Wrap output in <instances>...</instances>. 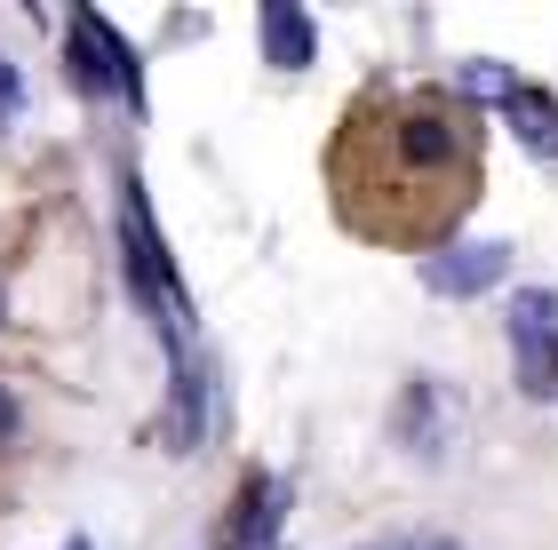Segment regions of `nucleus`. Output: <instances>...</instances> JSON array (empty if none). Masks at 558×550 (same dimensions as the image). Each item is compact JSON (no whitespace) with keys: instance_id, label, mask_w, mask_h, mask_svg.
<instances>
[{"instance_id":"13","label":"nucleus","mask_w":558,"mask_h":550,"mask_svg":"<svg viewBox=\"0 0 558 550\" xmlns=\"http://www.w3.org/2000/svg\"><path fill=\"white\" fill-rule=\"evenodd\" d=\"M64 550H96V542H88V535H72V542H64Z\"/></svg>"},{"instance_id":"9","label":"nucleus","mask_w":558,"mask_h":550,"mask_svg":"<svg viewBox=\"0 0 558 550\" xmlns=\"http://www.w3.org/2000/svg\"><path fill=\"white\" fill-rule=\"evenodd\" d=\"M399 447H408L415 463L447 455V407H439V383H430V375H408V391H399Z\"/></svg>"},{"instance_id":"14","label":"nucleus","mask_w":558,"mask_h":550,"mask_svg":"<svg viewBox=\"0 0 558 550\" xmlns=\"http://www.w3.org/2000/svg\"><path fill=\"white\" fill-rule=\"evenodd\" d=\"M0 319H9V295H0Z\"/></svg>"},{"instance_id":"6","label":"nucleus","mask_w":558,"mask_h":550,"mask_svg":"<svg viewBox=\"0 0 558 550\" xmlns=\"http://www.w3.org/2000/svg\"><path fill=\"white\" fill-rule=\"evenodd\" d=\"M502 271H511V247H502V240H447V247H430V256H423V288L471 304V295L502 288Z\"/></svg>"},{"instance_id":"5","label":"nucleus","mask_w":558,"mask_h":550,"mask_svg":"<svg viewBox=\"0 0 558 550\" xmlns=\"http://www.w3.org/2000/svg\"><path fill=\"white\" fill-rule=\"evenodd\" d=\"M288 503H295V487L279 479V470H247L240 494H232V503H223V518H216V542H208V550H271Z\"/></svg>"},{"instance_id":"8","label":"nucleus","mask_w":558,"mask_h":550,"mask_svg":"<svg viewBox=\"0 0 558 550\" xmlns=\"http://www.w3.org/2000/svg\"><path fill=\"white\" fill-rule=\"evenodd\" d=\"M256 40H264V64H271V72H303V64L319 57V24L303 16L295 0H264Z\"/></svg>"},{"instance_id":"11","label":"nucleus","mask_w":558,"mask_h":550,"mask_svg":"<svg viewBox=\"0 0 558 550\" xmlns=\"http://www.w3.org/2000/svg\"><path fill=\"white\" fill-rule=\"evenodd\" d=\"M16 105H24V72H16L9 57H0V120H9Z\"/></svg>"},{"instance_id":"4","label":"nucleus","mask_w":558,"mask_h":550,"mask_svg":"<svg viewBox=\"0 0 558 550\" xmlns=\"http://www.w3.org/2000/svg\"><path fill=\"white\" fill-rule=\"evenodd\" d=\"M511 359H519L526 399H558V295L550 288L511 295Z\"/></svg>"},{"instance_id":"1","label":"nucleus","mask_w":558,"mask_h":550,"mask_svg":"<svg viewBox=\"0 0 558 550\" xmlns=\"http://www.w3.org/2000/svg\"><path fill=\"white\" fill-rule=\"evenodd\" d=\"M336 199L343 223L367 240L399 247H447V232L471 208L478 184V120L447 88H408V96H360L336 136Z\"/></svg>"},{"instance_id":"2","label":"nucleus","mask_w":558,"mask_h":550,"mask_svg":"<svg viewBox=\"0 0 558 550\" xmlns=\"http://www.w3.org/2000/svg\"><path fill=\"white\" fill-rule=\"evenodd\" d=\"M120 271H129V295L151 311L168 359H184L192 352V295L175 280V256H168L160 223H151V199H144L136 176H120Z\"/></svg>"},{"instance_id":"7","label":"nucleus","mask_w":558,"mask_h":550,"mask_svg":"<svg viewBox=\"0 0 558 550\" xmlns=\"http://www.w3.org/2000/svg\"><path fill=\"white\" fill-rule=\"evenodd\" d=\"M208 415H216V367L199 352L168 359V455H199Z\"/></svg>"},{"instance_id":"10","label":"nucleus","mask_w":558,"mask_h":550,"mask_svg":"<svg viewBox=\"0 0 558 550\" xmlns=\"http://www.w3.org/2000/svg\"><path fill=\"white\" fill-rule=\"evenodd\" d=\"M495 105H502V120H511V129H519L526 144H535L543 160H558V96H550V88H535V81H511V88L495 96Z\"/></svg>"},{"instance_id":"3","label":"nucleus","mask_w":558,"mask_h":550,"mask_svg":"<svg viewBox=\"0 0 558 550\" xmlns=\"http://www.w3.org/2000/svg\"><path fill=\"white\" fill-rule=\"evenodd\" d=\"M64 64H72V81H81L88 96H120L129 112H144V64H136V48L120 40L112 16L72 9L64 16Z\"/></svg>"},{"instance_id":"12","label":"nucleus","mask_w":558,"mask_h":550,"mask_svg":"<svg viewBox=\"0 0 558 550\" xmlns=\"http://www.w3.org/2000/svg\"><path fill=\"white\" fill-rule=\"evenodd\" d=\"M16 431V399H9V383H0V439Z\"/></svg>"}]
</instances>
